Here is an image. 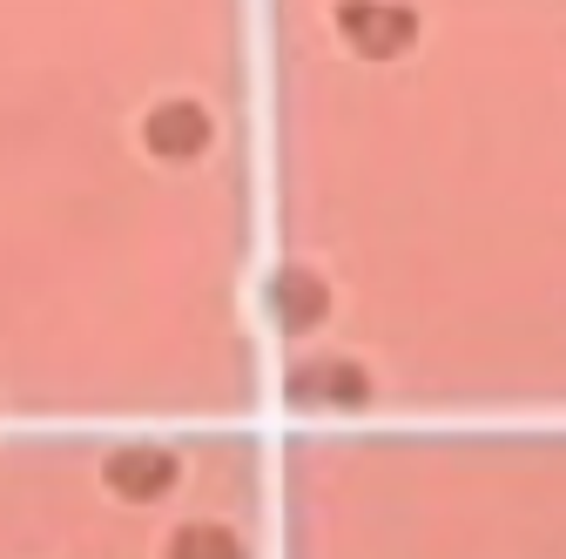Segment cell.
<instances>
[{
  "label": "cell",
  "mask_w": 566,
  "mask_h": 559,
  "mask_svg": "<svg viewBox=\"0 0 566 559\" xmlns=\"http://www.w3.org/2000/svg\"><path fill=\"white\" fill-rule=\"evenodd\" d=\"M324 28L350 61H365V67L405 61L418 48V34H424L411 0H324Z\"/></svg>",
  "instance_id": "6da1fadb"
},
{
  "label": "cell",
  "mask_w": 566,
  "mask_h": 559,
  "mask_svg": "<svg viewBox=\"0 0 566 559\" xmlns=\"http://www.w3.org/2000/svg\"><path fill=\"white\" fill-rule=\"evenodd\" d=\"M135 143H142V156H149L156 169H189V162H202L223 143V122L196 88H169V95H156L149 108H142Z\"/></svg>",
  "instance_id": "7a4b0ae2"
},
{
  "label": "cell",
  "mask_w": 566,
  "mask_h": 559,
  "mask_svg": "<svg viewBox=\"0 0 566 559\" xmlns=\"http://www.w3.org/2000/svg\"><path fill=\"white\" fill-rule=\"evenodd\" d=\"M283 398L297 411H371L378 404V378L358 351L324 344V351H297L283 365Z\"/></svg>",
  "instance_id": "3957f363"
},
{
  "label": "cell",
  "mask_w": 566,
  "mask_h": 559,
  "mask_svg": "<svg viewBox=\"0 0 566 559\" xmlns=\"http://www.w3.org/2000/svg\"><path fill=\"white\" fill-rule=\"evenodd\" d=\"M182 472H189V458H182V445H169V439H115V445H102V458H95L102 493H108L115 506H135V513L163 506L176 485H182Z\"/></svg>",
  "instance_id": "277c9868"
},
{
  "label": "cell",
  "mask_w": 566,
  "mask_h": 559,
  "mask_svg": "<svg viewBox=\"0 0 566 559\" xmlns=\"http://www.w3.org/2000/svg\"><path fill=\"white\" fill-rule=\"evenodd\" d=\"M263 317H270L283 337H317V330L337 317V284H331L311 256H283V263H270V276H263Z\"/></svg>",
  "instance_id": "5b68a950"
},
{
  "label": "cell",
  "mask_w": 566,
  "mask_h": 559,
  "mask_svg": "<svg viewBox=\"0 0 566 559\" xmlns=\"http://www.w3.org/2000/svg\"><path fill=\"white\" fill-rule=\"evenodd\" d=\"M163 559H250V532L217 513H189L163 532Z\"/></svg>",
  "instance_id": "8992f818"
}]
</instances>
